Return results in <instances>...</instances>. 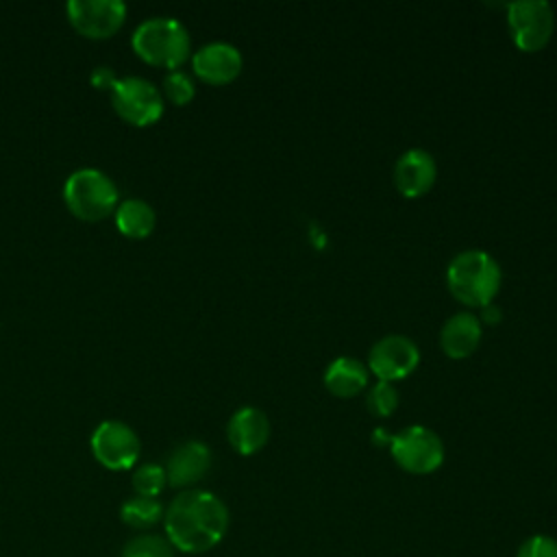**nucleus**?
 <instances>
[{"label": "nucleus", "instance_id": "obj_24", "mask_svg": "<svg viewBox=\"0 0 557 557\" xmlns=\"http://www.w3.org/2000/svg\"><path fill=\"white\" fill-rule=\"evenodd\" d=\"M89 83H91L96 89H111V87L117 83V76H115V72H113L109 65H98V67L91 70Z\"/></svg>", "mask_w": 557, "mask_h": 557}, {"label": "nucleus", "instance_id": "obj_22", "mask_svg": "<svg viewBox=\"0 0 557 557\" xmlns=\"http://www.w3.org/2000/svg\"><path fill=\"white\" fill-rule=\"evenodd\" d=\"M163 94L168 96L170 102L183 107V104H187L194 98L196 85H194V81H191V76L187 72L170 70L165 74V78H163Z\"/></svg>", "mask_w": 557, "mask_h": 557}, {"label": "nucleus", "instance_id": "obj_8", "mask_svg": "<svg viewBox=\"0 0 557 557\" xmlns=\"http://www.w3.org/2000/svg\"><path fill=\"white\" fill-rule=\"evenodd\" d=\"M91 453L109 470H128L137 463L141 442L137 433L120 420H104L91 433Z\"/></svg>", "mask_w": 557, "mask_h": 557}, {"label": "nucleus", "instance_id": "obj_15", "mask_svg": "<svg viewBox=\"0 0 557 557\" xmlns=\"http://www.w3.org/2000/svg\"><path fill=\"white\" fill-rule=\"evenodd\" d=\"M481 337L483 324L479 315L472 311H457L442 324L440 348L450 359H466L479 348Z\"/></svg>", "mask_w": 557, "mask_h": 557}, {"label": "nucleus", "instance_id": "obj_4", "mask_svg": "<svg viewBox=\"0 0 557 557\" xmlns=\"http://www.w3.org/2000/svg\"><path fill=\"white\" fill-rule=\"evenodd\" d=\"M63 200L81 220H102L117 207V185L98 168H78L63 183Z\"/></svg>", "mask_w": 557, "mask_h": 557}, {"label": "nucleus", "instance_id": "obj_25", "mask_svg": "<svg viewBox=\"0 0 557 557\" xmlns=\"http://www.w3.org/2000/svg\"><path fill=\"white\" fill-rule=\"evenodd\" d=\"M481 311H483V313H479L481 324H483V322H494V320L498 322V320H500V309H498V307H494L492 302H490V305H485V307H481Z\"/></svg>", "mask_w": 557, "mask_h": 557}, {"label": "nucleus", "instance_id": "obj_18", "mask_svg": "<svg viewBox=\"0 0 557 557\" xmlns=\"http://www.w3.org/2000/svg\"><path fill=\"white\" fill-rule=\"evenodd\" d=\"M165 507L159 498H148V496H131L122 503L120 507V520L137 531H148L163 522Z\"/></svg>", "mask_w": 557, "mask_h": 557}, {"label": "nucleus", "instance_id": "obj_23", "mask_svg": "<svg viewBox=\"0 0 557 557\" xmlns=\"http://www.w3.org/2000/svg\"><path fill=\"white\" fill-rule=\"evenodd\" d=\"M516 557H557V540L544 533H535L518 546Z\"/></svg>", "mask_w": 557, "mask_h": 557}, {"label": "nucleus", "instance_id": "obj_16", "mask_svg": "<svg viewBox=\"0 0 557 557\" xmlns=\"http://www.w3.org/2000/svg\"><path fill=\"white\" fill-rule=\"evenodd\" d=\"M370 372L366 363L355 357H337L333 359L322 376V383L329 394L335 398H355L368 387Z\"/></svg>", "mask_w": 557, "mask_h": 557}, {"label": "nucleus", "instance_id": "obj_7", "mask_svg": "<svg viewBox=\"0 0 557 557\" xmlns=\"http://www.w3.org/2000/svg\"><path fill=\"white\" fill-rule=\"evenodd\" d=\"M111 104L133 126H150L163 115L159 87L144 76H122L111 87Z\"/></svg>", "mask_w": 557, "mask_h": 557}, {"label": "nucleus", "instance_id": "obj_1", "mask_svg": "<svg viewBox=\"0 0 557 557\" xmlns=\"http://www.w3.org/2000/svg\"><path fill=\"white\" fill-rule=\"evenodd\" d=\"M163 529L174 550L202 555L224 540L228 531V509L213 492L189 487L178 492L165 507Z\"/></svg>", "mask_w": 557, "mask_h": 557}, {"label": "nucleus", "instance_id": "obj_6", "mask_svg": "<svg viewBox=\"0 0 557 557\" xmlns=\"http://www.w3.org/2000/svg\"><path fill=\"white\" fill-rule=\"evenodd\" d=\"M507 28L518 50H542L555 30V13L546 0H516L507 4Z\"/></svg>", "mask_w": 557, "mask_h": 557}, {"label": "nucleus", "instance_id": "obj_21", "mask_svg": "<svg viewBox=\"0 0 557 557\" xmlns=\"http://www.w3.org/2000/svg\"><path fill=\"white\" fill-rule=\"evenodd\" d=\"M368 411L376 418H387L396 411L398 407V392L392 383L385 381H376L370 389H368V398H366Z\"/></svg>", "mask_w": 557, "mask_h": 557}, {"label": "nucleus", "instance_id": "obj_3", "mask_svg": "<svg viewBox=\"0 0 557 557\" xmlns=\"http://www.w3.org/2000/svg\"><path fill=\"white\" fill-rule=\"evenodd\" d=\"M131 44L144 61L168 70H178L191 50L187 26L170 15H150L141 20L133 30Z\"/></svg>", "mask_w": 557, "mask_h": 557}, {"label": "nucleus", "instance_id": "obj_14", "mask_svg": "<svg viewBox=\"0 0 557 557\" xmlns=\"http://www.w3.org/2000/svg\"><path fill=\"white\" fill-rule=\"evenodd\" d=\"M226 437L235 453L248 457L259 453L270 440V420L259 407L237 409L226 424Z\"/></svg>", "mask_w": 557, "mask_h": 557}, {"label": "nucleus", "instance_id": "obj_5", "mask_svg": "<svg viewBox=\"0 0 557 557\" xmlns=\"http://www.w3.org/2000/svg\"><path fill=\"white\" fill-rule=\"evenodd\" d=\"M387 448L396 466L409 474H431L446 457L442 437L422 424H411L394 433Z\"/></svg>", "mask_w": 557, "mask_h": 557}, {"label": "nucleus", "instance_id": "obj_11", "mask_svg": "<svg viewBox=\"0 0 557 557\" xmlns=\"http://www.w3.org/2000/svg\"><path fill=\"white\" fill-rule=\"evenodd\" d=\"M191 67L198 78L209 85H226L235 81L244 67L242 52L228 41H209L191 57Z\"/></svg>", "mask_w": 557, "mask_h": 557}, {"label": "nucleus", "instance_id": "obj_19", "mask_svg": "<svg viewBox=\"0 0 557 557\" xmlns=\"http://www.w3.org/2000/svg\"><path fill=\"white\" fill-rule=\"evenodd\" d=\"M122 557H176V550L165 535L139 533L124 544Z\"/></svg>", "mask_w": 557, "mask_h": 557}, {"label": "nucleus", "instance_id": "obj_12", "mask_svg": "<svg viewBox=\"0 0 557 557\" xmlns=\"http://www.w3.org/2000/svg\"><path fill=\"white\" fill-rule=\"evenodd\" d=\"M394 185L405 198H422L437 178V165L429 150L409 148L394 163Z\"/></svg>", "mask_w": 557, "mask_h": 557}, {"label": "nucleus", "instance_id": "obj_20", "mask_svg": "<svg viewBox=\"0 0 557 557\" xmlns=\"http://www.w3.org/2000/svg\"><path fill=\"white\" fill-rule=\"evenodd\" d=\"M131 483H133V490H135L137 496L157 498L168 485L165 468L159 466V463H141L133 470Z\"/></svg>", "mask_w": 557, "mask_h": 557}, {"label": "nucleus", "instance_id": "obj_10", "mask_svg": "<svg viewBox=\"0 0 557 557\" xmlns=\"http://www.w3.org/2000/svg\"><path fill=\"white\" fill-rule=\"evenodd\" d=\"M70 24L85 37H111L126 20L122 0H70L65 4Z\"/></svg>", "mask_w": 557, "mask_h": 557}, {"label": "nucleus", "instance_id": "obj_17", "mask_svg": "<svg viewBox=\"0 0 557 557\" xmlns=\"http://www.w3.org/2000/svg\"><path fill=\"white\" fill-rule=\"evenodd\" d=\"M115 226L126 237H146L157 224L154 209L141 198H126L115 207Z\"/></svg>", "mask_w": 557, "mask_h": 557}, {"label": "nucleus", "instance_id": "obj_13", "mask_svg": "<svg viewBox=\"0 0 557 557\" xmlns=\"http://www.w3.org/2000/svg\"><path fill=\"white\" fill-rule=\"evenodd\" d=\"M163 468H165L168 485L189 490L200 479H205V474L209 472L211 450L200 440L183 442L168 455V461Z\"/></svg>", "mask_w": 557, "mask_h": 557}, {"label": "nucleus", "instance_id": "obj_9", "mask_svg": "<svg viewBox=\"0 0 557 557\" xmlns=\"http://www.w3.org/2000/svg\"><path fill=\"white\" fill-rule=\"evenodd\" d=\"M420 363V350L413 339L407 335H385L372 344L368 352V372L376 376V381L394 383L409 376Z\"/></svg>", "mask_w": 557, "mask_h": 557}, {"label": "nucleus", "instance_id": "obj_2", "mask_svg": "<svg viewBox=\"0 0 557 557\" xmlns=\"http://www.w3.org/2000/svg\"><path fill=\"white\" fill-rule=\"evenodd\" d=\"M503 272L496 259L485 250H461L446 268V285L455 300L466 307H485L494 302L500 289Z\"/></svg>", "mask_w": 557, "mask_h": 557}]
</instances>
